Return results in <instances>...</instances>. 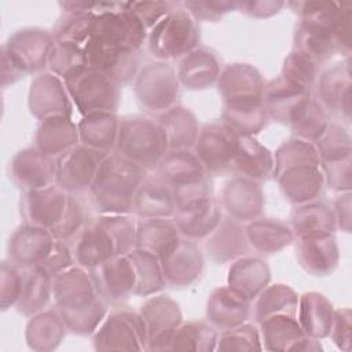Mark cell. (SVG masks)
I'll list each match as a JSON object with an SVG mask.
<instances>
[{
  "instance_id": "obj_1",
  "label": "cell",
  "mask_w": 352,
  "mask_h": 352,
  "mask_svg": "<svg viewBox=\"0 0 352 352\" xmlns=\"http://www.w3.org/2000/svg\"><path fill=\"white\" fill-rule=\"evenodd\" d=\"M52 297L66 329L76 334L96 331L106 315V302L99 296L91 274L80 265L52 278Z\"/></svg>"
},
{
  "instance_id": "obj_2",
  "label": "cell",
  "mask_w": 352,
  "mask_h": 352,
  "mask_svg": "<svg viewBox=\"0 0 352 352\" xmlns=\"http://www.w3.org/2000/svg\"><path fill=\"white\" fill-rule=\"evenodd\" d=\"M274 158V175L290 202L304 205L320 195L323 173L320 158L312 143L292 139L278 148Z\"/></svg>"
},
{
  "instance_id": "obj_3",
  "label": "cell",
  "mask_w": 352,
  "mask_h": 352,
  "mask_svg": "<svg viewBox=\"0 0 352 352\" xmlns=\"http://www.w3.org/2000/svg\"><path fill=\"white\" fill-rule=\"evenodd\" d=\"M147 170L113 151L102 161L88 190L95 210L102 214H128Z\"/></svg>"
},
{
  "instance_id": "obj_4",
  "label": "cell",
  "mask_w": 352,
  "mask_h": 352,
  "mask_svg": "<svg viewBox=\"0 0 352 352\" xmlns=\"http://www.w3.org/2000/svg\"><path fill=\"white\" fill-rule=\"evenodd\" d=\"M264 81L250 65H228L217 78L219 92L224 100L223 120L248 125L257 121L264 113Z\"/></svg>"
},
{
  "instance_id": "obj_5",
  "label": "cell",
  "mask_w": 352,
  "mask_h": 352,
  "mask_svg": "<svg viewBox=\"0 0 352 352\" xmlns=\"http://www.w3.org/2000/svg\"><path fill=\"white\" fill-rule=\"evenodd\" d=\"M116 153L146 170L160 165L169 151L168 138L160 121L144 117H129L120 121Z\"/></svg>"
},
{
  "instance_id": "obj_6",
  "label": "cell",
  "mask_w": 352,
  "mask_h": 352,
  "mask_svg": "<svg viewBox=\"0 0 352 352\" xmlns=\"http://www.w3.org/2000/svg\"><path fill=\"white\" fill-rule=\"evenodd\" d=\"M199 45V29L184 8L176 7L147 34L150 54L160 60L182 59Z\"/></svg>"
},
{
  "instance_id": "obj_7",
  "label": "cell",
  "mask_w": 352,
  "mask_h": 352,
  "mask_svg": "<svg viewBox=\"0 0 352 352\" xmlns=\"http://www.w3.org/2000/svg\"><path fill=\"white\" fill-rule=\"evenodd\" d=\"M63 82L82 117L95 113H116L120 100V84L109 76L85 67Z\"/></svg>"
},
{
  "instance_id": "obj_8",
  "label": "cell",
  "mask_w": 352,
  "mask_h": 352,
  "mask_svg": "<svg viewBox=\"0 0 352 352\" xmlns=\"http://www.w3.org/2000/svg\"><path fill=\"white\" fill-rule=\"evenodd\" d=\"M96 351H147V331L140 314L118 309L107 315L94 336Z\"/></svg>"
},
{
  "instance_id": "obj_9",
  "label": "cell",
  "mask_w": 352,
  "mask_h": 352,
  "mask_svg": "<svg viewBox=\"0 0 352 352\" xmlns=\"http://www.w3.org/2000/svg\"><path fill=\"white\" fill-rule=\"evenodd\" d=\"M135 92L142 107L151 113H165L179 96L176 70L164 62L151 63L139 70Z\"/></svg>"
},
{
  "instance_id": "obj_10",
  "label": "cell",
  "mask_w": 352,
  "mask_h": 352,
  "mask_svg": "<svg viewBox=\"0 0 352 352\" xmlns=\"http://www.w3.org/2000/svg\"><path fill=\"white\" fill-rule=\"evenodd\" d=\"M55 44L52 33L28 28L14 33L1 47V58L11 62L22 74L36 73L48 66V56Z\"/></svg>"
},
{
  "instance_id": "obj_11",
  "label": "cell",
  "mask_w": 352,
  "mask_h": 352,
  "mask_svg": "<svg viewBox=\"0 0 352 352\" xmlns=\"http://www.w3.org/2000/svg\"><path fill=\"white\" fill-rule=\"evenodd\" d=\"M82 48L87 67L109 76L118 84L136 78L140 70L139 52L128 51L95 36H91Z\"/></svg>"
},
{
  "instance_id": "obj_12",
  "label": "cell",
  "mask_w": 352,
  "mask_h": 352,
  "mask_svg": "<svg viewBox=\"0 0 352 352\" xmlns=\"http://www.w3.org/2000/svg\"><path fill=\"white\" fill-rule=\"evenodd\" d=\"M239 144V133L226 122L205 125L195 142V154L209 175L231 169Z\"/></svg>"
},
{
  "instance_id": "obj_13",
  "label": "cell",
  "mask_w": 352,
  "mask_h": 352,
  "mask_svg": "<svg viewBox=\"0 0 352 352\" xmlns=\"http://www.w3.org/2000/svg\"><path fill=\"white\" fill-rule=\"evenodd\" d=\"M107 154L81 143L56 158V186L69 194L88 191Z\"/></svg>"
},
{
  "instance_id": "obj_14",
  "label": "cell",
  "mask_w": 352,
  "mask_h": 352,
  "mask_svg": "<svg viewBox=\"0 0 352 352\" xmlns=\"http://www.w3.org/2000/svg\"><path fill=\"white\" fill-rule=\"evenodd\" d=\"M147 331V351H169L176 329L182 324L179 305L168 296L148 298L139 312Z\"/></svg>"
},
{
  "instance_id": "obj_15",
  "label": "cell",
  "mask_w": 352,
  "mask_h": 352,
  "mask_svg": "<svg viewBox=\"0 0 352 352\" xmlns=\"http://www.w3.org/2000/svg\"><path fill=\"white\" fill-rule=\"evenodd\" d=\"M69 197L70 194L56 184L25 191L19 206L25 224L51 231L63 217Z\"/></svg>"
},
{
  "instance_id": "obj_16",
  "label": "cell",
  "mask_w": 352,
  "mask_h": 352,
  "mask_svg": "<svg viewBox=\"0 0 352 352\" xmlns=\"http://www.w3.org/2000/svg\"><path fill=\"white\" fill-rule=\"evenodd\" d=\"M99 296L107 304L120 305L135 292L136 274L128 256H116L89 270Z\"/></svg>"
},
{
  "instance_id": "obj_17",
  "label": "cell",
  "mask_w": 352,
  "mask_h": 352,
  "mask_svg": "<svg viewBox=\"0 0 352 352\" xmlns=\"http://www.w3.org/2000/svg\"><path fill=\"white\" fill-rule=\"evenodd\" d=\"M29 109L30 113L40 121L72 116V99L65 82L51 73L37 76L29 89Z\"/></svg>"
},
{
  "instance_id": "obj_18",
  "label": "cell",
  "mask_w": 352,
  "mask_h": 352,
  "mask_svg": "<svg viewBox=\"0 0 352 352\" xmlns=\"http://www.w3.org/2000/svg\"><path fill=\"white\" fill-rule=\"evenodd\" d=\"M70 248L77 265L85 270H94L118 256L111 234L98 217L80 230L70 241Z\"/></svg>"
},
{
  "instance_id": "obj_19",
  "label": "cell",
  "mask_w": 352,
  "mask_h": 352,
  "mask_svg": "<svg viewBox=\"0 0 352 352\" xmlns=\"http://www.w3.org/2000/svg\"><path fill=\"white\" fill-rule=\"evenodd\" d=\"M10 175L23 192L44 188L56 184V160L36 147L25 148L12 158Z\"/></svg>"
},
{
  "instance_id": "obj_20",
  "label": "cell",
  "mask_w": 352,
  "mask_h": 352,
  "mask_svg": "<svg viewBox=\"0 0 352 352\" xmlns=\"http://www.w3.org/2000/svg\"><path fill=\"white\" fill-rule=\"evenodd\" d=\"M309 89L298 87L283 76L264 85L263 104L268 118L290 125L302 107L311 100Z\"/></svg>"
},
{
  "instance_id": "obj_21",
  "label": "cell",
  "mask_w": 352,
  "mask_h": 352,
  "mask_svg": "<svg viewBox=\"0 0 352 352\" xmlns=\"http://www.w3.org/2000/svg\"><path fill=\"white\" fill-rule=\"evenodd\" d=\"M263 348L267 351H320L318 340L308 337L301 329L297 316L274 315L261 323Z\"/></svg>"
},
{
  "instance_id": "obj_22",
  "label": "cell",
  "mask_w": 352,
  "mask_h": 352,
  "mask_svg": "<svg viewBox=\"0 0 352 352\" xmlns=\"http://www.w3.org/2000/svg\"><path fill=\"white\" fill-rule=\"evenodd\" d=\"M55 238L41 227L25 224L19 227L8 242V260L19 268L40 267L50 254Z\"/></svg>"
},
{
  "instance_id": "obj_23",
  "label": "cell",
  "mask_w": 352,
  "mask_h": 352,
  "mask_svg": "<svg viewBox=\"0 0 352 352\" xmlns=\"http://www.w3.org/2000/svg\"><path fill=\"white\" fill-rule=\"evenodd\" d=\"M165 282L172 286H187L195 282L204 270V257L191 239L180 241L160 258Z\"/></svg>"
},
{
  "instance_id": "obj_24",
  "label": "cell",
  "mask_w": 352,
  "mask_h": 352,
  "mask_svg": "<svg viewBox=\"0 0 352 352\" xmlns=\"http://www.w3.org/2000/svg\"><path fill=\"white\" fill-rule=\"evenodd\" d=\"M132 212L142 219L173 217V190L170 183L160 172L146 175L136 191Z\"/></svg>"
},
{
  "instance_id": "obj_25",
  "label": "cell",
  "mask_w": 352,
  "mask_h": 352,
  "mask_svg": "<svg viewBox=\"0 0 352 352\" xmlns=\"http://www.w3.org/2000/svg\"><path fill=\"white\" fill-rule=\"evenodd\" d=\"M173 220L182 236L191 241L208 238L223 220L221 205L213 197H209L176 209Z\"/></svg>"
},
{
  "instance_id": "obj_26",
  "label": "cell",
  "mask_w": 352,
  "mask_h": 352,
  "mask_svg": "<svg viewBox=\"0 0 352 352\" xmlns=\"http://www.w3.org/2000/svg\"><path fill=\"white\" fill-rule=\"evenodd\" d=\"M206 316L220 331L246 323L250 316V301L230 286L217 287L208 300Z\"/></svg>"
},
{
  "instance_id": "obj_27",
  "label": "cell",
  "mask_w": 352,
  "mask_h": 352,
  "mask_svg": "<svg viewBox=\"0 0 352 352\" xmlns=\"http://www.w3.org/2000/svg\"><path fill=\"white\" fill-rule=\"evenodd\" d=\"M264 197L260 186L245 177H235L228 182L223 191V208L231 219L252 221L261 213Z\"/></svg>"
},
{
  "instance_id": "obj_28",
  "label": "cell",
  "mask_w": 352,
  "mask_h": 352,
  "mask_svg": "<svg viewBox=\"0 0 352 352\" xmlns=\"http://www.w3.org/2000/svg\"><path fill=\"white\" fill-rule=\"evenodd\" d=\"M275 158L272 153L260 144L253 136L239 135V144L232 160L231 169L239 176L256 183L274 173Z\"/></svg>"
},
{
  "instance_id": "obj_29",
  "label": "cell",
  "mask_w": 352,
  "mask_h": 352,
  "mask_svg": "<svg viewBox=\"0 0 352 352\" xmlns=\"http://www.w3.org/2000/svg\"><path fill=\"white\" fill-rule=\"evenodd\" d=\"M205 249L214 263H227L248 253L249 242L241 221L223 217L217 228L206 238Z\"/></svg>"
},
{
  "instance_id": "obj_30",
  "label": "cell",
  "mask_w": 352,
  "mask_h": 352,
  "mask_svg": "<svg viewBox=\"0 0 352 352\" xmlns=\"http://www.w3.org/2000/svg\"><path fill=\"white\" fill-rule=\"evenodd\" d=\"M60 6L66 10L52 33L54 40L84 47L92 36L96 3H62Z\"/></svg>"
},
{
  "instance_id": "obj_31",
  "label": "cell",
  "mask_w": 352,
  "mask_h": 352,
  "mask_svg": "<svg viewBox=\"0 0 352 352\" xmlns=\"http://www.w3.org/2000/svg\"><path fill=\"white\" fill-rule=\"evenodd\" d=\"M297 260L312 275H327L338 263V249L333 234L311 238H297Z\"/></svg>"
},
{
  "instance_id": "obj_32",
  "label": "cell",
  "mask_w": 352,
  "mask_h": 352,
  "mask_svg": "<svg viewBox=\"0 0 352 352\" xmlns=\"http://www.w3.org/2000/svg\"><path fill=\"white\" fill-rule=\"evenodd\" d=\"M179 82L190 89H204L220 76L217 56L206 48H195L179 59L176 69Z\"/></svg>"
},
{
  "instance_id": "obj_33",
  "label": "cell",
  "mask_w": 352,
  "mask_h": 352,
  "mask_svg": "<svg viewBox=\"0 0 352 352\" xmlns=\"http://www.w3.org/2000/svg\"><path fill=\"white\" fill-rule=\"evenodd\" d=\"M34 142L36 148L56 160L80 143L77 124L66 117L44 120L36 131Z\"/></svg>"
},
{
  "instance_id": "obj_34",
  "label": "cell",
  "mask_w": 352,
  "mask_h": 352,
  "mask_svg": "<svg viewBox=\"0 0 352 352\" xmlns=\"http://www.w3.org/2000/svg\"><path fill=\"white\" fill-rule=\"evenodd\" d=\"M318 96L320 106L329 111L344 116L349 120L351 116V73L349 67L337 65L324 72L319 80Z\"/></svg>"
},
{
  "instance_id": "obj_35",
  "label": "cell",
  "mask_w": 352,
  "mask_h": 352,
  "mask_svg": "<svg viewBox=\"0 0 352 352\" xmlns=\"http://www.w3.org/2000/svg\"><path fill=\"white\" fill-rule=\"evenodd\" d=\"M120 121L114 113H95L77 124L80 143L96 151L110 154L116 148Z\"/></svg>"
},
{
  "instance_id": "obj_36",
  "label": "cell",
  "mask_w": 352,
  "mask_h": 352,
  "mask_svg": "<svg viewBox=\"0 0 352 352\" xmlns=\"http://www.w3.org/2000/svg\"><path fill=\"white\" fill-rule=\"evenodd\" d=\"M270 279L271 274L265 261L257 257H243L230 268L227 286L253 301L268 286Z\"/></svg>"
},
{
  "instance_id": "obj_37",
  "label": "cell",
  "mask_w": 352,
  "mask_h": 352,
  "mask_svg": "<svg viewBox=\"0 0 352 352\" xmlns=\"http://www.w3.org/2000/svg\"><path fill=\"white\" fill-rule=\"evenodd\" d=\"M297 311V320L308 337L319 340L330 334L334 309L324 296L315 292L302 294Z\"/></svg>"
},
{
  "instance_id": "obj_38",
  "label": "cell",
  "mask_w": 352,
  "mask_h": 352,
  "mask_svg": "<svg viewBox=\"0 0 352 352\" xmlns=\"http://www.w3.org/2000/svg\"><path fill=\"white\" fill-rule=\"evenodd\" d=\"M22 286L16 309L25 316L41 312L52 297V276L40 267L21 268Z\"/></svg>"
},
{
  "instance_id": "obj_39",
  "label": "cell",
  "mask_w": 352,
  "mask_h": 352,
  "mask_svg": "<svg viewBox=\"0 0 352 352\" xmlns=\"http://www.w3.org/2000/svg\"><path fill=\"white\" fill-rule=\"evenodd\" d=\"M180 231L170 217L142 219L138 223L136 248L161 258L180 241Z\"/></svg>"
},
{
  "instance_id": "obj_40",
  "label": "cell",
  "mask_w": 352,
  "mask_h": 352,
  "mask_svg": "<svg viewBox=\"0 0 352 352\" xmlns=\"http://www.w3.org/2000/svg\"><path fill=\"white\" fill-rule=\"evenodd\" d=\"M158 172L172 187L187 184L210 176L194 151L169 150L158 165Z\"/></svg>"
},
{
  "instance_id": "obj_41",
  "label": "cell",
  "mask_w": 352,
  "mask_h": 352,
  "mask_svg": "<svg viewBox=\"0 0 352 352\" xmlns=\"http://www.w3.org/2000/svg\"><path fill=\"white\" fill-rule=\"evenodd\" d=\"M65 330L66 324L56 309L41 311L29 320L25 337L30 349L51 351L60 344Z\"/></svg>"
},
{
  "instance_id": "obj_42",
  "label": "cell",
  "mask_w": 352,
  "mask_h": 352,
  "mask_svg": "<svg viewBox=\"0 0 352 352\" xmlns=\"http://www.w3.org/2000/svg\"><path fill=\"white\" fill-rule=\"evenodd\" d=\"M245 230L249 245H252L257 252L265 254L282 250L294 239L290 227L272 219L252 220Z\"/></svg>"
},
{
  "instance_id": "obj_43",
  "label": "cell",
  "mask_w": 352,
  "mask_h": 352,
  "mask_svg": "<svg viewBox=\"0 0 352 352\" xmlns=\"http://www.w3.org/2000/svg\"><path fill=\"white\" fill-rule=\"evenodd\" d=\"M165 129L169 150H187L195 144L198 138V125L194 114L184 107L173 106L158 118Z\"/></svg>"
},
{
  "instance_id": "obj_44",
  "label": "cell",
  "mask_w": 352,
  "mask_h": 352,
  "mask_svg": "<svg viewBox=\"0 0 352 352\" xmlns=\"http://www.w3.org/2000/svg\"><path fill=\"white\" fill-rule=\"evenodd\" d=\"M336 217L330 209L318 202L300 205L292 217L294 238H311L333 234Z\"/></svg>"
},
{
  "instance_id": "obj_45",
  "label": "cell",
  "mask_w": 352,
  "mask_h": 352,
  "mask_svg": "<svg viewBox=\"0 0 352 352\" xmlns=\"http://www.w3.org/2000/svg\"><path fill=\"white\" fill-rule=\"evenodd\" d=\"M254 300L253 318L257 323L274 315L297 316L298 297L294 290L286 285L276 283L267 286Z\"/></svg>"
},
{
  "instance_id": "obj_46",
  "label": "cell",
  "mask_w": 352,
  "mask_h": 352,
  "mask_svg": "<svg viewBox=\"0 0 352 352\" xmlns=\"http://www.w3.org/2000/svg\"><path fill=\"white\" fill-rule=\"evenodd\" d=\"M126 256L129 257L136 274L133 294L143 297L151 296L158 293L166 285L158 256L139 248L133 249Z\"/></svg>"
},
{
  "instance_id": "obj_47",
  "label": "cell",
  "mask_w": 352,
  "mask_h": 352,
  "mask_svg": "<svg viewBox=\"0 0 352 352\" xmlns=\"http://www.w3.org/2000/svg\"><path fill=\"white\" fill-rule=\"evenodd\" d=\"M217 338L213 326L202 322H188L176 329L169 351H214Z\"/></svg>"
},
{
  "instance_id": "obj_48",
  "label": "cell",
  "mask_w": 352,
  "mask_h": 352,
  "mask_svg": "<svg viewBox=\"0 0 352 352\" xmlns=\"http://www.w3.org/2000/svg\"><path fill=\"white\" fill-rule=\"evenodd\" d=\"M85 67L87 60L82 47L55 41L48 56V69L52 72V74L66 80Z\"/></svg>"
},
{
  "instance_id": "obj_49",
  "label": "cell",
  "mask_w": 352,
  "mask_h": 352,
  "mask_svg": "<svg viewBox=\"0 0 352 352\" xmlns=\"http://www.w3.org/2000/svg\"><path fill=\"white\" fill-rule=\"evenodd\" d=\"M329 122L320 103L311 99L290 124L297 139L315 143L326 131Z\"/></svg>"
},
{
  "instance_id": "obj_50",
  "label": "cell",
  "mask_w": 352,
  "mask_h": 352,
  "mask_svg": "<svg viewBox=\"0 0 352 352\" xmlns=\"http://www.w3.org/2000/svg\"><path fill=\"white\" fill-rule=\"evenodd\" d=\"M315 143L320 162H333L351 157L349 136L337 124H329L324 133Z\"/></svg>"
},
{
  "instance_id": "obj_51",
  "label": "cell",
  "mask_w": 352,
  "mask_h": 352,
  "mask_svg": "<svg viewBox=\"0 0 352 352\" xmlns=\"http://www.w3.org/2000/svg\"><path fill=\"white\" fill-rule=\"evenodd\" d=\"M217 351H260L263 349L260 331L254 324L243 323L221 331L217 338Z\"/></svg>"
},
{
  "instance_id": "obj_52",
  "label": "cell",
  "mask_w": 352,
  "mask_h": 352,
  "mask_svg": "<svg viewBox=\"0 0 352 352\" xmlns=\"http://www.w3.org/2000/svg\"><path fill=\"white\" fill-rule=\"evenodd\" d=\"M316 66L318 63L312 58L293 50V52H290V55L285 59L282 76L290 82L309 89L316 76Z\"/></svg>"
},
{
  "instance_id": "obj_53",
  "label": "cell",
  "mask_w": 352,
  "mask_h": 352,
  "mask_svg": "<svg viewBox=\"0 0 352 352\" xmlns=\"http://www.w3.org/2000/svg\"><path fill=\"white\" fill-rule=\"evenodd\" d=\"M85 226V210L80 201L70 194L67 208L60 221L50 231L55 239L70 242Z\"/></svg>"
},
{
  "instance_id": "obj_54",
  "label": "cell",
  "mask_w": 352,
  "mask_h": 352,
  "mask_svg": "<svg viewBox=\"0 0 352 352\" xmlns=\"http://www.w3.org/2000/svg\"><path fill=\"white\" fill-rule=\"evenodd\" d=\"M22 286V271L19 267L14 265L10 260L1 263V308L8 309L11 305H16Z\"/></svg>"
},
{
  "instance_id": "obj_55",
  "label": "cell",
  "mask_w": 352,
  "mask_h": 352,
  "mask_svg": "<svg viewBox=\"0 0 352 352\" xmlns=\"http://www.w3.org/2000/svg\"><path fill=\"white\" fill-rule=\"evenodd\" d=\"M128 7L143 22V25L147 29H151L172 10H175L177 4L169 1H132L128 3Z\"/></svg>"
},
{
  "instance_id": "obj_56",
  "label": "cell",
  "mask_w": 352,
  "mask_h": 352,
  "mask_svg": "<svg viewBox=\"0 0 352 352\" xmlns=\"http://www.w3.org/2000/svg\"><path fill=\"white\" fill-rule=\"evenodd\" d=\"M74 263L76 261L72 253L70 243L66 241L55 239L50 254L47 256L44 263L40 265V268H43L47 274H50L54 278L55 275L73 267Z\"/></svg>"
},
{
  "instance_id": "obj_57",
  "label": "cell",
  "mask_w": 352,
  "mask_h": 352,
  "mask_svg": "<svg viewBox=\"0 0 352 352\" xmlns=\"http://www.w3.org/2000/svg\"><path fill=\"white\" fill-rule=\"evenodd\" d=\"M236 1H186L184 7L194 19L216 21L231 10L238 8Z\"/></svg>"
},
{
  "instance_id": "obj_58",
  "label": "cell",
  "mask_w": 352,
  "mask_h": 352,
  "mask_svg": "<svg viewBox=\"0 0 352 352\" xmlns=\"http://www.w3.org/2000/svg\"><path fill=\"white\" fill-rule=\"evenodd\" d=\"M323 166L327 182L334 190L351 188V157L333 162H320Z\"/></svg>"
},
{
  "instance_id": "obj_59",
  "label": "cell",
  "mask_w": 352,
  "mask_h": 352,
  "mask_svg": "<svg viewBox=\"0 0 352 352\" xmlns=\"http://www.w3.org/2000/svg\"><path fill=\"white\" fill-rule=\"evenodd\" d=\"M334 344L344 351L351 349V311L340 309L334 312L330 334Z\"/></svg>"
},
{
  "instance_id": "obj_60",
  "label": "cell",
  "mask_w": 352,
  "mask_h": 352,
  "mask_svg": "<svg viewBox=\"0 0 352 352\" xmlns=\"http://www.w3.org/2000/svg\"><path fill=\"white\" fill-rule=\"evenodd\" d=\"M283 6L280 1H249V3H239L238 7L243 8L248 15L250 16H270L278 12V10Z\"/></svg>"
}]
</instances>
